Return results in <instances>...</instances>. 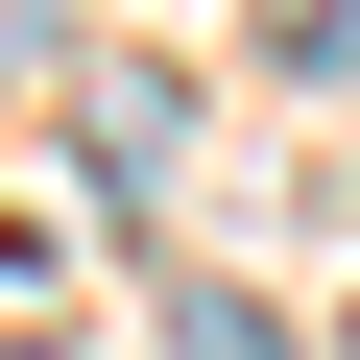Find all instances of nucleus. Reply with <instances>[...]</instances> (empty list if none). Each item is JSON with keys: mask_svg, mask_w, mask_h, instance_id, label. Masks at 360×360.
I'll list each match as a JSON object with an SVG mask.
<instances>
[{"mask_svg": "<svg viewBox=\"0 0 360 360\" xmlns=\"http://www.w3.org/2000/svg\"><path fill=\"white\" fill-rule=\"evenodd\" d=\"M168 360H288V312L264 288H168Z\"/></svg>", "mask_w": 360, "mask_h": 360, "instance_id": "f257e3e1", "label": "nucleus"}, {"mask_svg": "<svg viewBox=\"0 0 360 360\" xmlns=\"http://www.w3.org/2000/svg\"><path fill=\"white\" fill-rule=\"evenodd\" d=\"M0 360H72V336H0Z\"/></svg>", "mask_w": 360, "mask_h": 360, "instance_id": "7ed1b4c3", "label": "nucleus"}, {"mask_svg": "<svg viewBox=\"0 0 360 360\" xmlns=\"http://www.w3.org/2000/svg\"><path fill=\"white\" fill-rule=\"evenodd\" d=\"M264 49H288L312 96H360V0H264Z\"/></svg>", "mask_w": 360, "mask_h": 360, "instance_id": "f03ea898", "label": "nucleus"}]
</instances>
